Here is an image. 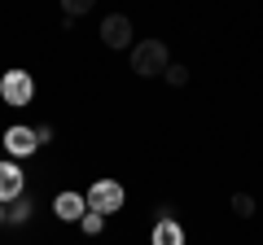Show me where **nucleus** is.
Listing matches in <instances>:
<instances>
[{
    "label": "nucleus",
    "mask_w": 263,
    "mask_h": 245,
    "mask_svg": "<svg viewBox=\"0 0 263 245\" xmlns=\"http://www.w3.org/2000/svg\"><path fill=\"white\" fill-rule=\"evenodd\" d=\"M162 75H167V84H171V88H184V84H189V66H180V62H171Z\"/></svg>",
    "instance_id": "obj_10"
},
{
    "label": "nucleus",
    "mask_w": 263,
    "mask_h": 245,
    "mask_svg": "<svg viewBox=\"0 0 263 245\" xmlns=\"http://www.w3.org/2000/svg\"><path fill=\"white\" fill-rule=\"evenodd\" d=\"M53 210H57V219L62 223H79V219L88 215V201H84V193H57V201H53Z\"/></svg>",
    "instance_id": "obj_5"
},
{
    "label": "nucleus",
    "mask_w": 263,
    "mask_h": 245,
    "mask_svg": "<svg viewBox=\"0 0 263 245\" xmlns=\"http://www.w3.org/2000/svg\"><path fill=\"white\" fill-rule=\"evenodd\" d=\"M31 96H35V79L27 70H5V79H0V101L22 110V105H31Z\"/></svg>",
    "instance_id": "obj_2"
},
{
    "label": "nucleus",
    "mask_w": 263,
    "mask_h": 245,
    "mask_svg": "<svg viewBox=\"0 0 263 245\" xmlns=\"http://www.w3.org/2000/svg\"><path fill=\"white\" fill-rule=\"evenodd\" d=\"M233 210H237V219H250L254 215V197L250 193H233Z\"/></svg>",
    "instance_id": "obj_11"
},
{
    "label": "nucleus",
    "mask_w": 263,
    "mask_h": 245,
    "mask_svg": "<svg viewBox=\"0 0 263 245\" xmlns=\"http://www.w3.org/2000/svg\"><path fill=\"white\" fill-rule=\"evenodd\" d=\"M22 189H27V179H22V171L13 167V162H0V206L5 201H18Z\"/></svg>",
    "instance_id": "obj_6"
},
{
    "label": "nucleus",
    "mask_w": 263,
    "mask_h": 245,
    "mask_svg": "<svg viewBox=\"0 0 263 245\" xmlns=\"http://www.w3.org/2000/svg\"><path fill=\"white\" fill-rule=\"evenodd\" d=\"M0 223H5V206H0Z\"/></svg>",
    "instance_id": "obj_15"
},
{
    "label": "nucleus",
    "mask_w": 263,
    "mask_h": 245,
    "mask_svg": "<svg viewBox=\"0 0 263 245\" xmlns=\"http://www.w3.org/2000/svg\"><path fill=\"white\" fill-rule=\"evenodd\" d=\"M27 219H31V197H18L5 206V223H27Z\"/></svg>",
    "instance_id": "obj_9"
},
{
    "label": "nucleus",
    "mask_w": 263,
    "mask_h": 245,
    "mask_svg": "<svg viewBox=\"0 0 263 245\" xmlns=\"http://www.w3.org/2000/svg\"><path fill=\"white\" fill-rule=\"evenodd\" d=\"M35 140H40V145L53 140V127H48V122H40V127H35Z\"/></svg>",
    "instance_id": "obj_14"
},
{
    "label": "nucleus",
    "mask_w": 263,
    "mask_h": 245,
    "mask_svg": "<svg viewBox=\"0 0 263 245\" xmlns=\"http://www.w3.org/2000/svg\"><path fill=\"white\" fill-rule=\"evenodd\" d=\"M88 210H97V215H114V210L123 206V184L119 179H97L92 189L84 193Z\"/></svg>",
    "instance_id": "obj_3"
},
{
    "label": "nucleus",
    "mask_w": 263,
    "mask_h": 245,
    "mask_svg": "<svg viewBox=\"0 0 263 245\" xmlns=\"http://www.w3.org/2000/svg\"><path fill=\"white\" fill-rule=\"evenodd\" d=\"M167 66H171V53H167L162 39H136V44H132V70H136L141 79L162 75Z\"/></svg>",
    "instance_id": "obj_1"
},
{
    "label": "nucleus",
    "mask_w": 263,
    "mask_h": 245,
    "mask_svg": "<svg viewBox=\"0 0 263 245\" xmlns=\"http://www.w3.org/2000/svg\"><path fill=\"white\" fill-rule=\"evenodd\" d=\"M154 245H184V228H180V219L171 210L154 223Z\"/></svg>",
    "instance_id": "obj_8"
},
{
    "label": "nucleus",
    "mask_w": 263,
    "mask_h": 245,
    "mask_svg": "<svg viewBox=\"0 0 263 245\" xmlns=\"http://www.w3.org/2000/svg\"><path fill=\"white\" fill-rule=\"evenodd\" d=\"M5 149H9L13 158H22V153H35V149H40L35 127H9V132H5Z\"/></svg>",
    "instance_id": "obj_7"
},
{
    "label": "nucleus",
    "mask_w": 263,
    "mask_h": 245,
    "mask_svg": "<svg viewBox=\"0 0 263 245\" xmlns=\"http://www.w3.org/2000/svg\"><path fill=\"white\" fill-rule=\"evenodd\" d=\"M79 228H84L88 236H97V232H101V228H105V215H97V210H88V215L79 219Z\"/></svg>",
    "instance_id": "obj_12"
},
{
    "label": "nucleus",
    "mask_w": 263,
    "mask_h": 245,
    "mask_svg": "<svg viewBox=\"0 0 263 245\" xmlns=\"http://www.w3.org/2000/svg\"><path fill=\"white\" fill-rule=\"evenodd\" d=\"M132 18L127 13H105L101 18V44L105 48H132Z\"/></svg>",
    "instance_id": "obj_4"
},
{
    "label": "nucleus",
    "mask_w": 263,
    "mask_h": 245,
    "mask_svg": "<svg viewBox=\"0 0 263 245\" xmlns=\"http://www.w3.org/2000/svg\"><path fill=\"white\" fill-rule=\"evenodd\" d=\"M62 13L66 18H79V13H88V0H62Z\"/></svg>",
    "instance_id": "obj_13"
}]
</instances>
